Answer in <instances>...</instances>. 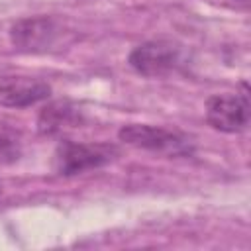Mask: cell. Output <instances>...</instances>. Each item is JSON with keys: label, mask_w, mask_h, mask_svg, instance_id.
I'll return each instance as SVG.
<instances>
[{"label": "cell", "mask_w": 251, "mask_h": 251, "mask_svg": "<svg viewBox=\"0 0 251 251\" xmlns=\"http://www.w3.org/2000/svg\"><path fill=\"white\" fill-rule=\"evenodd\" d=\"M61 25L53 16L22 18L10 27V41L22 53H41L55 45Z\"/></svg>", "instance_id": "cell-5"}, {"label": "cell", "mask_w": 251, "mask_h": 251, "mask_svg": "<svg viewBox=\"0 0 251 251\" xmlns=\"http://www.w3.org/2000/svg\"><path fill=\"white\" fill-rule=\"evenodd\" d=\"M120 141L167 157H190L194 155V141L178 131L151 124H127L118 131Z\"/></svg>", "instance_id": "cell-1"}, {"label": "cell", "mask_w": 251, "mask_h": 251, "mask_svg": "<svg viewBox=\"0 0 251 251\" xmlns=\"http://www.w3.org/2000/svg\"><path fill=\"white\" fill-rule=\"evenodd\" d=\"M233 2H235V6H239L243 10H247V6H249V0H233Z\"/></svg>", "instance_id": "cell-9"}, {"label": "cell", "mask_w": 251, "mask_h": 251, "mask_svg": "<svg viewBox=\"0 0 251 251\" xmlns=\"http://www.w3.org/2000/svg\"><path fill=\"white\" fill-rule=\"evenodd\" d=\"M51 96V86L37 78L12 76L0 80V106L27 108Z\"/></svg>", "instance_id": "cell-6"}, {"label": "cell", "mask_w": 251, "mask_h": 251, "mask_svg": "<svg viewBox=\"0 0 251 251\" xmlns=\"http://www.w3.org/2000/svg\"><path fill=\"white\" fill-rule=\"evenodd\" d=\"M114 145L106 143H78L63 139L53 153V171L61 176L80 175L108 165L116 155Z\"/></svg>", "instance_id": "cell-2"}, {"label": "cell", "mask_w": 251, "mask_h": 251, "mask_svg": "<svg viewBox=\"0 0 251 251\" xmlns=\"http://www.w3.org/2000/svg\"><path fill=\"white\" fill-rule=\"evenodd\" d=\"M241 92L214 94L206 100V122L222 133H239L249 126V90L247 84H241Z\"/></svg>", "instance_id": "cell-4"}, {"label": "cell", "mask_w": 251, "mask_h": 251, "mask_svg": "<svg viewBox=\"0 0 251 251\" xmlns=\"http://www.w3.org/2000/svg\"><path fill=\"white\" fill-rule=\"evenodd\" d=\"M22 155V139L20 133L8 124L0 122V165L16 163Z\"/></svg>", "instance_id": "cell-8"}, {"label": "cell", "mask_w": 251, "mask_h": 251, "mask_svg": "<svg viewBox=\"0 0 251 251\" xmlns=\"http://www.w3.org/2000/svg\"><path fill=\"white\" fill-rule=\"evenodd\" d=\"M84 122V114L71 102H51L39 110L37 116V129L43 135H59L63 131L80 127Z\"/></svg>", "instance_id": "cell-7"}, {"label": "cell", "mask_w": 251, "mask_h": 251, "mask_svg": "<svg viewBox=\"0 0 251 251\" xmlns=\"http://www.w3.org/2000/svg\"><path fill=\"white\" fill-rule=\"evenodd\" d=\"M182 45L171 39H149L135 45L127 55V65L141 76L159 78L182 65Z\"/></svg>", "instance_id": "cell-3"}, {"label": "cell", "mask_w": 251, "mask_h": 251, "mask_svg": "<svg viewBox=\"0 0 251 251\" xmlns=\"http://www.w3.org/2000/svg\"><path fill=\"white\" fill-rule=\"evenodd\" d=\"M0 192H2V186H0Z\"/></svg>", "instance_id": "cell-10"}]
</instances>
